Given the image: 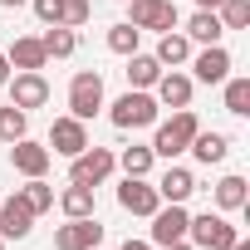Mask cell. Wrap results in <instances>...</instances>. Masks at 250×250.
<instances>
[{
  "instance_id": "obj_36",
  "label": "cell",
  "mask_w": 250,
  "mask_h": 250,
  "mask_svg": "<svg viewBox=\"0 0 250 250\" xmlns=\"http://www.w3.org/2000/svg\"><path fill=\"white\" fill-rule=\"evenodd\" d=\"M221 5V0H196V10H216Z\"/></svg>"
},
{
  "instance_id": "obj_1",
  "label": "cell",
  "mask_w": 250,
  "mask_h": 250,
  "mask_svg": "<svg viewBox=\"0 0 250 250\" xmlns=\"http://www.w3.org/2000/svg\"><path fill=\"white\" fill-rule=\"evenodd\" d=\"M152 128H157V133H152V157H167V162H172V157H182V152H187V143L196 138L201 123H196V113H191V108H177L167 123H152Z\"/></svg>"
},
{
  "instance_id": "obj_22",
  "label": "cell",
  "mask_w": 250,
  "mask_h": 250,
  "mask_svg": "<svg viewBox=\"0 0 250 250\" xmlns=\"http://www.w3.org/2000/svg\"><path fill=\"white\" fill-rule=\"evenodd\" d=\"M245 201H250V191H245V177H221L216 182V206L221 211H245Z\"/></svg>"
},
{
  "instance_id": "obj_9",
  "label": "cell",
  "mask_w": 250,
  "mask_h": 250,
  "mask_svg": "<svg viewBox=\"0 0 250 250\" xmlns=\"http://www.w3.org/2000/svg\"><path fill=\"white\" fill-rule=\"evenodd\" d=\"M93 245H103L98 216H69V226L54 230V250H93Z\"/></svg>"
},
{
  "instance_id": "obj_34",
  "label": "cell",
  "mask_w": 250,
  "mask_h": 250,
  "mask_svg": "<svg viewBox=\"0 0 250 250\" xmlns=\"http://www.w3.org/2000/svg\"><path fill=\"white\" fill-rule=\"evenodd\" d=\"M123 250H152L147 240H123Z\"/></svg>"
},
{
  "instance_id": "obj_2",
  "label": "cell",
  "mask_w": 250,
  "mask_h": 250,
  "mask_svg": "<svg viewBox=\"0 0 250 250\" xmlns=\"http://www.w3.org/2000/svg\"><path fill=\"white\" fill-rule=\"evenodd\" d=\"M157 113H162V103L152 98V88H128V93H123V98L108 108L113 128H123V133H133V128H152Z\"/></svg>"
},
{
  "instance_id": "obj_10",
  "label": "cell",
  "mask_w": 250,
  "mask_h": 250,
  "mask_svg": "<svg viewBox=\"0 0 250 250\" xmlns=\"http://www.w3.org/2000/svg\"><path fill=\"white\" fill-rule=\"evenodd\" d=\"M118 206L133 211V216H152V211L162 206V196H157V187H152L147 177H123V187H118Z\"/></svg>"
},
{
  "instance_id": "obj_23",
  "label": "cell",
  "mask_w": 250,
  "mask_h": 250,
  "mask_svg": "<svg viewBox=\"0 0 250 250\" xmlns=\"http://www.w3.org/2000/svg\"><path fill=\"white\" fill-rule=\"evenodd\" d=\"M20 201H25L35 216H44V211H54V187H49L44 177H25V187H20Z\"/></svg>"
},
{
  "instance_id": "obj_3",
  "label": "cell",
  "mask_w": 250,
  "mask_h": 250,
  "mask_svg": "<svg viewBox=\"0 0 250 250\" xmlns=\"http://www.w3.org/2000/svg\"><path fill=\"white\" fill-rule=\"evenodd\" d=\"M187 240H191L196 250H230V245L240 240V230H235L221 211H201V216L187 221Z\"/></svg>"
},
{
  "instance_id": "obj_17",
  "label": "cell",
  "mask_w": 250,
  "mask_h": 250,
  "mask_svg": "<svg viewBox=\"0 0 250 250\" xmlns=\"http://www.w3.org/2000/svg\"><path fill=\"white\" fill-rule=\"evenodd\" d=\"M191 44H221V35H226V25H221V15L216 10H196L191 20H187V30H182Z\"/></svg>"
},
{
  "instance_id": "obj_15",
  "label": "cell",
  "mask_w": 250,
  "mask_h": 250,
  "mask_svg": "<svg viewBox=\"0 0 250 250\" xmlns=\"http://www.w3.org/2000/svg\"><path fill=\"white\" fill-rule=\"evenodd\" d=\"M191 79L196 83H226L230 79V54L221 44H206L201 54H191Z\"/></svg>"
},
{
  "instance_id": "obj_8",
  "label": "cell",
  "mask_w": 250,
  "mask_h": 250,
  "mask_svg": "<svg viewBox=\"0 0 250 250\" xmlns=\"http://www.w3.org/2000/svg\"><path fill=\"white\" fill-rule=\"evenodd\" d=\"M147 221H152V240H157V245H172V240H187L191 211H187V201H162Z\"/></svg>"
},
{
  "instance_id": "obj_32",
  "label": "cell",
  "mask_w": 250,
  "mask_h": 250,
  "mask_svg": "<svg viewBox=\"0 0 250 250\" xmlns=\"http://www.w3.org/2000/svg\"><path fill=\"white\" fill-rule=\"evenodd\" d=\"M30 5H35L40 25H59V5H64V0H30Z\"/></svg>"
},
{
  "instance_id": "obj_19",
  "label": "cell",
  "mask_w": 250,
  "mask_h": 250,
  "mask_svg": "<svg viewBox=\"0 0 250 250\" xmlns=\"http://www.w3.org/2000/svg\"><path fill=\"white\" fill-rule=\"evenodd\" d=\"M191 191H196V177H191L187 167H167L162 182H157V196H162V201H187Z\"/></svg>"
},
{
  "instance_id": "obj_39",
  "label": "cell",
  "mask_w": 250,
  "mask_h": 250,
  "mask_svg": "<svg viewBox=\"0 0 250 250\" xmlns=\"http://www.w3.org/2000/svg\"><path fill=\"white\" fill-rule=\"evenodd\" d=\"M0 250H5V240H0Z\"/></svg>"
},
{
  "instance_id": "obj_40",
  "label": "cell",
  "mask_w": 250,
  "mask_h": 250,
  "mask_svg": "<svg viewBox=\"0 0 250 250\" xmlns=\"http://www.w3.org/2000/svg\"><path fill=\"white\" fill-rule=\"evenodd\" d=\"M93 250H103V245H93Z\"/></svg>"
},
{
  "instance_id": "obj_7",
  "label": "cell",
  "mask_w": 250,
  "mask_h": 250,
  "mask_svg": "<svg viewBox=\"0 0 250 250\" xmlns=\"http://www.w3.org/2000/svg\"><path fill=\"white\" fill-rule=\"evenodd\" d=\"M5 88H10V103H15V108H25V113L49 103V79H44L40 69H15Z\"/></svg>"
},
{
  "instance_id": "obj_12",
  "label": "cell",
  "mask_w": 250,
  "mask_h": 250,
  "mask_svg": "<svg viewBox=\"0 0 250 250\" xmlns=\"http://www.w3.org/2000/svg\"><path fill=\"white\" fill-rule=\"evenodd\" d=\"M49 162H54V152H49L44 143H35V138L10 143V167H15L20 177H44V172H49Z\"/></svg>"
},
{
  "instance_id": "obj_11",
  "label": "cell",
  "mask_w": 250,
  "mask_h": 250,
  "mask_svg": "<svg viewBox=\"0 0 250 250\" xmlns=\"http://www.w3.org/2000/svg\"><path fill=\"white\" fill-rule=\"evenodd\" d=\"M191 93H196V79L177 74V69H162V79L152 83V98L162 108H191Z\"/></svg>"
},
{
  "instance_id": "obj_24",
  "label": "cell",
  "mask_w": 250,
  "mask_h": 250,
  "mask_svg": "<svg viewBox=\"0 0 250 250\" xmlns=\"http://www.w3.org/2000/svg\"><path fill=\"white\" fill-rule=\"evenodd\" d=\"M40 44H44V54H49V59H69V54L79 49V35H74V30H64V25H49V30L40 35Z\"/></svg>"
},
{
  "instance_id": "obj_30",
  "label": "cell",
  "mask_w": 250,
  "mask_h": 250,
  "mask_svg": "<svg viewBox=\"0 0 250 250\" xmlns=\"http://www.w3.org/2000/svg\"><path fill=\"white\" fill-rule=\"evenodd\" d=\"M226 113L235 118L250 113V79H226Z\"/></svg>"
},
{
  "instance_id": "obj_31",
  "label": "cell",
  "mask_w": 250,
  "mask_h": 250,
  "mask_svg": "<svg viewBox=\"0 0 250 250\" xmlns=\"http://www.w3.org/2000/svg\"><path fill=\"white\" fill-rule=\"evenodd\" d=\"M88 15H93V5H88V0H64V5H59V25H64V30L88 25Z\"/></svg>"
},
{
  "instance_id": "obj_16",
  "label": "cell",
  "mask_w": 250,
  "mask_h": 250,
  "mask_svg": "<svg viewBox=\"0 0 250 250\" xmlns=\"http://www.w3.org/2000/svg\"><path fill=\"white\" fill-rule=\"evenodd\" d=\"M187 152H191L196 162L216 167V162H226V152H230V138H226V133H206V128H196V138L187 143Z\"/></svg>"
},
{
  "instance_id": "obj_21",
  "label": "cell",
  "mask_w": 250,
  "mask_h": 250,
  "mask_svg": "<svg viewBox=\"0 0 250 250\" xmlns=\"http://www.w3.org/2000/svg\"><path fill=\"white\" fill-rule=\"evenodd\" d=\"M152 59H157L162 69H167V64L177 69V64H187V59H191V40H187V35H177V30H167V35L157 40V54H152Z\"/></svg>"
},
{
  "instance_id": "obj_27",
  "label": "cell",
  "mask_w": 250,
  "mask_h": 250,
  "mask_svg": "<svg viewBox=\"0 0 250 250\" xmlns=\"http://www.w3.org/2000/svg\"><path fill=\"white\" fill-rule=\"evenodd\" d=\"M138 40H143V30H138V25H128V20H118V25L108 30V49H113V54H123V59L138 54Z\"/></svg>"
},
{
  "instance_id": "obj_4",
  "label": "cell",
  "mask_w": 250,
  "mask_h": 250,
  "mask_svg": "<svg viewBox=\"0 0 250 250\" xmlns=\"http://www.w3.org/2000/svg\"><path fill=\"white\" fill-rule=\"evenodd\" d=\"M98 108H103V74H98V69H79V74L69 79V113H74L79 123H88Z\"/></svg>"
},
{
  "instance_id": "obj_33",
  "label": "cell",
  "mask_w": 250,
  "mask_h": 250,
  "mask_svg": "<svg viewBox=\"0 0 250 250\" xmlns=\"http://www.w3.org/2000/svg\"><path fill=\"white\" fill-rule=\"evenodd\" d=\"M5 83H10V59L0 54V88H5Z\"/></svg>"
},
{
  "instance_id": "obj_5",
  "label": "cell",
  "mask_w": 250,
  "mask_h": 250,
  "mask_svg": "<svg viewBox=\"0 0 250 250\" xmlns=\"http://www.w3.org/2000/svg\"><path fill=\"white\" fill-rule=\"evenodd\" d=\"M113 167H118V157L108 152V147H83L79 157H69V182H79V187H98V182H108L113 177Z\"/></svg>"
},
{
  "instance_id": "obj_28",
  "label": "cell",
  "mask_w": 250,
  "mask_h": 250,
  "mask_svg": "<svg viewBox=\"0 0 250 250\" xmlns=\"http://www.w3.org/2000/svg\"><path fill=\"white\" fill-rule=\"evenodd\" d=\"M216 15H221L226 30H250V0H221Z\"/></svg>"
},
{
  "instance_id": "obj_20",
  "label": "cell",
  "mask_w": 250,
  "mask_h": 250,
  "mask_svg": "<svg viewBox=\"0 0 250 250\" xmlns=\"http://www.w3.org/2000/svg\"><path fill=\"white\" fill-rule=\"evenodd\" d=\"M128 88H152L157 79H162V64L152 59V54H128Z\"/></svg>"
},
{
  "instance_id": "obj_37",
  "label": "cell",
  "mask_w": 250,
  "mask_h": 250,
  "mask_svg": "<svg viewBox=\"0 0 250 250\" xmlns=\"http://www.w3.org/2000/svg\"><path fill=\"white\" fill-rule=\"evenodd\" d=\"M0 5H5V10H15V5H25V0H0Z\"/></svg>"
},
{
  "instance_id": "obj_38",
  "label": "cell",
  "mask_w": 250,
  "mask_h": 250,
  "mask_svg": "<svg viewBox=\"0 0 250 250\" xmlns=\"http://www.w3.org/2000/svg\"><path fill=\"white\" fill-rule=\"evenodd\" d=\"M230 250H250V245H245V240H235V245H230Z\"/></svg>"
},
{
  "instance_id": "obj_25",
  "label": "cell",
  "mask_w": 250,
  "mask_h": 250,
  "mask_svg": "<svg viewBox=\"0 0 250 250\" xmlns=\"http://www.w3.org/2000/svg\"><path fill=\"white\" fill-rule=\"evenodd\" d=\"M25 133H30V113L15 108V103H5V108H0V143H20Z\"/></svg>"
},
{
  "instance_id": "obj_18",
  "label": "cell",
  "mask_w": 250,
  "mask_h": 250,
  "mask_svg": "<svg viewBox=\"0 0 250 250\" xmlns=\"http://www.w3.org/2000/svg\"><path fill=\"white\" fill-rule=\"evenodd\" d=\"M10 69H44L49 64V54H44V44H40V35H20L15 44H10Z\"/></svg>"
},
{
  "instance_id": "obj_35",
  "label": "cell",
  "mask_w": 250,
  "mask_h": 250,
  "mask_svg": "<svg viewBox=\"0 0 250 250\" xmlns=\"http://www.w3.org/2000/svg\"><path fill=\"white\" fill-rule=\"evenodd\" d=\"M162 250H196L191 240H172V245H162Z\"/></svg>"
},
{
  "instance_id": "obj_26",
  "label": "cell",
  "mask_w": 250,
  "mask_h": 250,
  "mask_svg": "<svg viewBox=\"0 0 250 250\" xmlns=\"http://www.w3.org/2000/svg\"><path fill=\"white\" fill-rule=\"evenodd\" d=\"M59 206H64V216H93V187L69 182V187L59 191Z\"/></svg>"
},
{
  "instance_id": "obj_6",
  "label": "cell",
  "mask_w": 250,
  "mask_h": 250,
  "mask_svg": "<svg viewBox=\"0 0 250 250\" xmlns=\"http://www.w3.org/2000/svg\"><path fill=\"white\" fill-rule=\"evenodd\" d=\"M128 5V25H138V30H157V35H167V30H177V5L172 0H123Z\"/></svg>"
},
{
  "instance_id": "obj_14",
  "label": "cell",
  "mask_w": 250,
  "mask_h": 250,
  "mask_svg": "<svg viewBox=\"0 0 250 250\" xmlns=\"http://www.w3.org/2000/svg\"><path fill=\"white\" fill-rule=\"evenodd\" d=\"M30 230H35V211L20 201V191L5 196L0 201V240H25Z\"/></svg>"
},
{
  "instance_id": "obj_13",
  "label": "cell",
  "mask_w": 250,
  "mask_h": 250,
  "mask_svg": "<svg viewBox=\"0 0 250 250\" xmlns=\"http://www.w3.org/2000/svg\"><path fill=\"white\" fill-rule=\"evenodd\" d=\"M49 147H54L59 157H79V152L88 147V123H79L74 113H69V118H54V128H49Z\"/></svg>"
},
{
  "instance_id": "obj_29",
  "label": "cell",
  "mask_w": 250,
  "mask_h": 250,
  "mask_svg": "<svg viewBox=\"0 0 250 250\" xmlns=\"http://www.w3.org/2000/svg\"><path fill=\"white\" fill-rule=\"evenodd\" d=\"M152 162H157V157H152V147H123V157H118V167L128 172V177H147V172H152Z\"/></svg>"
}]
</instances>
